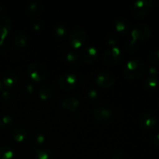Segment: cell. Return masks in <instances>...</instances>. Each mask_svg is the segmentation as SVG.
<instances>
[{"label":"cell","instance_id":"1","mask_svg":"<svg viewBox=\"0 0 159 159\" xmlns=\"http://www.w3.org/2000/svg\"><path fill=\"white\" fill-rule=\"evenodd\" d=\"M146 71V66L142 61L133 59L127 61L123 69L124 76L127 79L134 80L142 77Z\"/></svg>","mask_w":159,"mask_h":159},{"label":"cell","instance_id":"2","mask_svg":"<svg viewBox=\"0 0 159 159\" xmlns=\"http://www.w3.org/2000/svg\"><path fill=\"white\" fill-rule=\"evenodd\" d=\"M87 40V32L82 26H75L68 35V42L71 48L77 50L82 48Z\"/></svg>","mask_w":159,"mask_h":159},{"label":"cell","instance_id":"3","mask_svg":"<svg viewBox=\"0 0 159 159\" xmlns=\"http://www.w3.org/2000/svg\"><path fill=\"white\" fill-rule=\"evenodd\" d=\"M153 7V2L151 0H139L134 3L132 6V15L138 19L145 17Z\"/></svg>","mask_w":159,"mask_h":159},{"label":"cell","instance_id":"4","mask_svg":"<svg viewBox=\"0 0 159 159\" xmlns=\"http://www.w3.org/2000/svg\"><path fill=\"white\" fill-rule=\"evenodd\" d=\"M47 68L41 63L30 64L27 68V74L30 79L36 82H40L44 80L47 77Z\"/></svg>","mask_w":159,"mask_h":159},{"label":"cell","instance_id":"5","mask_svg":"<svg viewBox=\"0 0 159 159\" xmlns=\"http://www.w3.org/2000/svg\"><path fill=\"white\" fill-rule=\"evenodd\" d=\"M152 31L147 25H139L137 26L131 32V41L130 46L134 44L138 41H144L150 38Z\"/></svg>","mask_w":159,"mask_h":159},{"label":"cell","instance_id":"6","mask_svg":"<svg viewBox=\"0 0 159 159\" xmlns=\"http://www.w3.org/2000/svg\"><path fill=\"white\" fill-rule=\"evenodd\" d=\"M123 58V53L121 50L117 47H113L106 51L105 54L102 57V61L104 63L107 65H116L120 63Z\"/></svg>","mask_w":159,"mask_h":159},{"label":"cell","instance_id":"7","mask_svg":"<svg viewBox=\"0 0 159 159\" xmlns=\"http://www.w3.org/2000/svg\"><path fill=\"white\" fill-rule=\"evenodd\" d=\"M59 87L64 91H70L75 88L78 83V78L71 73H65L61 75L58 79Z\"/></svg>","mask_w":159,"mask_h":159},{"label":"cell","instance_id":"8","mask_svg":"<svg viewBox=\"0 0 159 159\" xmlns=\"http://www.w3.org/2000/svg\"><path fill=\"white\" fill-rule=\"evenodd\" d=\"M96 84L102 89H110L115 82L114 76L109 71H102L99 73L96 79Z\"/></svg>","mask_w":159,"mask_h":159},{"label":"cell","instance_id":"9","mask_svg":"<svg viewBox=\"0 0 159 159\" xmlns=\"http://www.w3.org/2000/svg\"><path fill=\"white\" fill-rule=\"evenodd\" d=\"M12 30V21L6 16H0V50L4 45L6 37Z\"/></svg>","mask_w":159,"mask_h":159},{"label":"cell","instance_id":"10","mask_svg":"<svg viewBox=\"0 0 159 159\" xmlns=\"http://www.w3.org/2000/svg\"><path fill=\"white\" fill-rule=\"evenodd\" d=\"M93 114L96 120L102 123L108 122L113 118V113L111 110L103 107H99L95 109Z\"/></svg>","mask_w":159,"mask_h":159},{"label":"cell","instance_id":"11","mask_svg":"<svg viewBox=\"0 0 159 159\" xmlns=\"http://www.w3.org/2000/svg\"><path fill=\"white\" fill-rule=\"evenodd\" d=\"M157 124L156 116L152 113H146L141 118V126L144 130L153 128Z\"/></svg>","mask_w":159,"mask_h":159},{"label":"cell","instance_id":"12","mask_svg":"<svg viewBox=\"0 0 159 159\" xmlns=\"http://www.w3.org/2000/svg\"><path fill=\"white\" fill-rule=\"evenodd\" d=\"M98 56V51L94 47H86L82 51V58L87 64L93 63Z\"/></svg>","mask_w":159,"mask_h":159},{"label":"cell","instance_id":"13","mask_svg":"<svg viewBox=\"0 0 159 159\" xmlns=\"http://www.w3.org/2000/svg\"><path fill=\"white\" fill-rule=\"evenodd\" d=\"M43 6L40 2H32L26 7V13L29 16L34 17L40 15L43 12Z\"/></svg>","mask_w":159,"mask_h":159},{"label":"cell","instance_id":"14","mask_svg":"<svg viewBox=\"0 0 159 159\" xmlns=\"http://www.w3.org/2000/svg\"><path fill=\"white\" fill-rule=\"evenodd\" d=\"M12 138L17 143H23L27 138V132L24 128L20 127H15L11 132Z\"/></svg>","mask_w":159,"mask_h":159},{"label":"cell","instance_id":"15","mask_svg":"<svg viewBox=\"0 0 159 159\" xmlns=\"http://www.w3.org/2000/svg\"><path fill=\"white\" fill-rule=\"evenodd\" d=\"M38 95L42 101H48L51 99L53 96V90L48 85H42L39 89Z\"/></svg>","mask_w":159,"mask_h":159},{"label":"cell","instance_id":"16","mask_svg":"<svg viewBox=\"0 0 159 159\" xmlns=\"http://www.w3.org/2000/svg\"><path fill=\"white\" fill-rule=\"evenodd\" d=\"M80 102L76 98L69 97L65 99L62 102V107L70 111H75L79 107Z\"/></svg>","mask_w":159,"mask_h":159},{"label":"cell","instance_id":"17","mask_svg":"<svg viewBox=\"0 0 159 159\" xmlns=\"http://www.w3.org/2000/svg\"><path fill=\"white\" fill-rule=\"evenodd\" d=\"M14 43L16 46L20 50L24 49L27 45V38L26 36L22 31H19L14 36Z\"/></svg>","mask_w":159,"mask_h":159},{"label":"cell","instance_id":"18","mask_svg":"<svg viewBox=\"0 0 159 159\" xmlns=\"http://www.w3.org/2000/svg\"><path fill=\"white\" fill-rule=\"evenodd\" d=\"M18 75L15 73H9L3 77L2 84L6 88H12L18 82Z\"/></svg>","mask_w":159,"mask_h":159},{"label":"cell","instance_id":"19","mask_svg":"<svg viewBox=\"0 0 159 159\" xmlns=\"http://www.w3.org/2000/svg\"><path fill=\"white\" fill-rule=\"evenodd\" d=\"M15 152L9 146H3L0 148V159H13Z\"/></svg>","mask_w":159,"mask_h":159},{"label":"cell","instance_id":"20","mask_svg":"<svg viewBox=\"0 0 159 159\" xmlns=\"http://www.w3.org/2000/svg\"><path fill=\"white\" fill-rule=\"evenodd\" d=\"M159 85V79L158 78L149 77L143 83V86L147 90H153L158 88Z\"/></svg>","mask_w":159,"mask_h":159},{"label":"cell","instance_id":"21","mask_svg":"<svg viewBox=\"0 0 159 159\" xmlns=\"http://www.w3.org/2000/svg\"><path fill=\"white\" fill-rule=\"evenodd\" d=\"M115 28H116V31L120 34H127L129 30V24L125 22L124 20H117L115 23Z\"/></svg>","mask_w":159,"mask_h":159},{"label":"cell","instance_id":"22","mask_svg":"<svg viewBox=\"0 0 159 159\" xmlns=\"http://www.w3.org/2000/svg\"><path fill=\"white\" fill-rule=\"evenodd\" d=\"M34 159H54L52 152L48 149H42L37 152Z\"/></svg>","mask_w":159,"mask_h":159},{"label":"cell","instance_id":"23","mask_svg":"<svg viewBox=\"0 0 159 159\" xmlns=\"http://www.w3.org/2000/svg\"><path fill=\"white\" fill-rule=\"evenodd\" d=\"M67 27L64 24L57 25L54 28V35L57 39H62L66 36Z\"/></svg>","mask_w":159,"mask_h":159},{"label":"cell","instance_id":"24","mask_svg":"<svg viewBox=\"0 0 159 159\" xmlns=\"http://www.w3.org/2000/svg\"><path fill=\"white\" fill-rule=\"evenodd\" d=\"M148 60L154 66L159 65V49H155L151 51L148 57Z\"/></svg>","mask_w":159,"mask_h":159},{"label":"cell","instance_id":"25","mask_svg":"<svg viewBox=\"0 0 159 159\" xmlns=\"http://www.w3.org/2000/svg\"><path fill=\"white\" fill-rule=\"evenodd\" d=\"M66 59L68 63L71 64V65H79L80 64V57H79V54L74 51H71V52L68 53L67 54Z\"/></svg>","mask_w":159,"mask_h":159},{"label":"cell","instance_id":"26","mask_svg":"<svg viewBox=\"0 0 159 159\" xmlns=\"http://www.w3.org/2000/svg\"><path fill=\"white\" fill-rule=\"evenodd\" d=\"M13 124V118L10 116H4L0 119V126L3 128H8Z\"/></svg>","mask_w":159,"mask_h":159},{"label":"cell","instance_id":"27","mask_svg":"<svg viewBox=\"0 0 159 159\" xmlns=\"http://www.w3.org/2000/svg\"><path fill=\"white\" fill-rule=\"evenodd\" d=\"M31 26H32L33 30H34V31L38 32V31H40V30L42 29V27H43V24H42L41 22H39V21H37V20H35V21L31 23Z\"/></svg>","mask_w":159,"mask_h":159},{"label":"cell","instance_id":"28","mask_svg":"<svg viewBox=\"0 0 159 159\" xmlns=\"http://www.w3.org/2000/svg\"><path fill=\"white\" fill-rule=\"evenodd\" d=\"M148 73L150 75V77L157 78L159 74V70L155 66H152L148 68Z\"/></svg>","mask_w":159,"mask_h":159},{"label":"cell","instance_id":"29","mask_svg":"<svg viewBox=\"0 0 159 159\" xmlns=\"http://www.w3.org/2000/svg\"><path fill=\"white\" fill-rule=\"evenodd\" d=\"M45 141V137L42 134H39L35 136V144H43Z\"/></svg>","mask_w":159,"mask_h":159},{"label":"cell","instance_id":"30","mask_svg":"<svg viewBox=\"0 0 159 159\" xmlns=\"http://www.w3.org/2000/svg\"><path fill=\"white\" fill-rule=\"evenodd\" d=\"M111 159H124V155L120 151H116L112 155Z\"/></svg>","mask_w":159,"mask_h":159},{"label":"cell","instance_id":"31","mask_svg":"<svg viewBox=\"0 0 159 159\" xmlns=\"http://www.w3.org/2000/svg\"><path fill=\"white\" fill-rule=\"evenodd\" d=\"M89 99H92V100H94V99H97L98 97L97 92L95 91V90H92V91H90L89 93Z\"/></svg>","mask_w":159,"mask_h":159},{"label":"cell","instance_id":"32","mask_svg":"<svg viewBox=\"0 0 159 159\" xmlns=\"http://www.w3.org/2000/svg\"><path fill=\"white\" fill-rule=\"evenodd\" d=\"M152 141H153L154 144L155 146H159V133L155 134L153 136V138H152Z\"/></svg>","mask_w":159,"mask_h":159},{"label":"cell","instance_id":"33","mask_svg":"<svg viewBox=\"0 0 159 159\" xmlns=\"http://www.w3.org/2000/svg\"><path fill=\"white\" fill-rule=\"evenodd\" d=\"M26 93H28V94H31V93L34 92V86H33L31 84H28V85H26Z\"/></svg>","mask_w":159,"mask_h":159},{"label":"cell","instance_id":"34","mask_svg":"<svg viewBox=\"0 0 159 159\" xmlns=\"http://www.w3.org/2000/svg\"><path fill=\"white\" fill-rule=\"evenodd\" d=\"M2 99H5V100H8V99H9V97H10V95H9V93H8V92L5 91L2 93Z\"/></svg>","mask_w":159,"mask_h":159},{"label":"cell","instance_id":"35","mask_svg":"<svg viewBox=\"0 0 159 159\" xmlns=\"http://www.w3.org/2000/svg\"><path fill=\"white\" fill-rule=\"evenodd\" d=\"M3 10H4V8H3V6L0 4V13H1Z\"/></svg>","mask_w":159,"mask_h":159},{"label":"cell","instance_id":"36","mask_svg":"<svg viewBox=\"0 0 159 159\" xmlns=\"http://www.w3.org/2000/svg\"><path fill=\"white\" fill-rule=\"evenodd\" d=\"M2 87H3V84H2V82L1 81H0V90H2Z\"/></svg>","mask_w":159,"mask_h":159},{"label":"cell","instance_id":"37","mask_svg":"<svg viewBox=\"0 0 159 159\" xmlns=\"http://www.w3.org/2000/svg\"><path fill=\"white\" fill-rule=\"evenodd\" d=\"M158 107H159V103H158Z\"/></svg>","mask_w":159,"mask_h":159},{"label":"cell","instance_id":"38","mask_svg":"<svg viewBox=\"0 0 159 159\" xmlns=\"http://www.w3.org/2000/svg\"><path fill=\"white\" fill-rule=\"evenodd\" d=\"M99 159H100V158H99Z\"/></svg>","mask_w":159,"mask_h":159}]
</instances>
